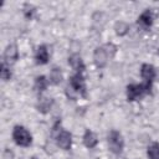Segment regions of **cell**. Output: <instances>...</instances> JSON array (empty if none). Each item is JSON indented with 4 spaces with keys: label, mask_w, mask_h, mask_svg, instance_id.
<instances>
[{
    "label": "cell",
    "mask_w": 159,
    "mask_h": 159,
    "mask_svg": "<svg viewBox=\"0 0 159 159\" xmlns=\"http://www.w3.org/2000/svg\"><path fill=\"white\" fill-rule=\"evenodd\" d=\"M116 50H117V47L113 43H107L104 46L97 47L93 52V61H94L96 66L98 68H103L107 65L108 60L114 56Z\"/></svg>",
    "instance_id": "1"
},
{
    "label": "cell",
    "mask_w": 159,
    "mask_h": 159,
    "mask_svg": "<svg viewBox=\"0 0 159 159\" xmlns=\"http://www.w3.org/2000/svg\"><path fill=\"white\" fill-rule=\"evenodd\" d=\"M152 84L153 83H149V82H143L139 84H137V83L128 84L125 88L127 99L129 102H133V101H137V99L144 97L145 94H150L152 93Z\"/></svg>",
    "instance_id": "2"
},
{
    "label": "cell",
    "mask_w": 159,
    "mask_h": 159,
    "mask_svg": "<svg viewBox=\"0 0 159 159\" xmlns=\"http://www.w3.org/2000/svg\"><path fill=\"white\" fill-rule=\"evenodd\" d=\"M52 134L55 138L56 144L63 149V150H68L72 147V135L68 130H66L65 128L61 127L60 122H56L53 128H52Z\"/></svg>",
    "instance_id": "3"
},
{
    "label": "cell",
    "mask_w": 159,
    "mask_h": 159,
    "mask_svg": "<svg viewBox=\"0 0 159 159\" xmlns=\"http://www.w3.org/2000/svg\"><path fill=\"white\" fill-rule=\"evenodd\" d=\"M12 139L19 147L27 148L32 143V135L31 133L22 125H15L12 129Z\"/></svg>",
    "instance_id": "4"
},
{
    "label": "cell",
    "mask_w": 159,
    "mask_h": 159,
    "mask_svg": "<svg viewBox=\"0 0 159 159\" xmlns=\"http://www.w3.org/2000/svg\"><path fill=\"white\" fill-rule=\"evenodd\" d=\"M108 147H109V150L116 154V155H119L122 154L123 149H124V139H123V135L120 134V132L113 129L108 133Z\"/></svg>",
    "instance_id": "5"
},
{
    "label": "cell",
    "mask_w": 159,
    "mask_h": 159,
    "mask_svg": "<svg viewBox=\"0 0 159 159\" xmlns=\"http://www.w3.org/2000/svg\"><path fill=\"white\" fill-rule=\"evenodd\" d=\"M70 86L73 89V92L78 93L82 97H86L87 94V87H86V81L82 73H75L70 77Z\"/></svg>",
    "instance_id": "6"
},
{
    "label": "cell",
    "mask_w": 159,
    "mask_h": 159,
    "mask_svg": "<svg viewBox=\"0 0 159 159\" xmlns=\"http://www.w3.org/2000/svg\"><path fill=\"white\" fill-rule=\"evenodd\" d=\"M140 76H142V78L144 80V82L153 83V81H154L155 77H157V71H155V68H154L153 65L143 63L142 67H140Z\"/></svg>",
    "instance_id": "7"
},
{
    "label": "cell",
    "mask_w": 159,
    "mask_h": 159,
    "mask_svg": "<svg viewBox=\"0 0 159 159\" xmlns=\"http://www.w3.org/2000/svg\"><path fill=\"white\" fill-rule=\"evenodd\" d=\"M153 20H154V17H153V12H152L149 9H147V10H144V11L138 16L137 24H138L142 29L148 30L149 27H152V25H153Z\"/></svg>",
    "instance_id": "8"
},
{
    "label": "cell",
    "mask_w": 159,
    "mask_h": 159,
    "mask_svg": "<svg viewBox=\"0 0 159 159\" xmlns=\"http://www.w3.org/2000/svg\"><path fill=\"white\" fill-rule=\"evenodd\" d=\"M19 57V50H17V46L14 45V43H10L7 45V47L5 48V52H4V63L6 65H11L14 63Z\"/></svg>",
    "instance_id": "9"
},
{
    "label": "cell",
    "mask_w": 159,
    "mask_h": 159,
    "mask_svg": "<svg viewBox=\"0 0 159 159\" xmlns=\"http://www.w3.org/2000/svg\"><path fill=\"white\" fill-rule=\"evenodd\" d=\"M48 58H50V53H48L47 46L46 45H40L36 48V52H35L36 63L37 65H46L48 62Z\"/></svg>",
    "instance_id": "10"
},
{
    "label": "cell",
    "mask_w": 159,
    "mask_h": 159,
    "mask_svg": "<svg viewBox=\"0 0 159 159\" xmlns=\"http://www.w3.org/2000/svg\"><path fill=\"white\" fill-rule=\"evenodd\" d=\"M68 63H70V66L76 71V73H82V75H83V72H84V70H86V66H84V62H83V60L81 58V56H78V55H72V56H70V57H68Z\"/></svg>",
    "instance_id": "11"
},
{
    "label": "cell",
    "mask_w": 159,
    "mask_h": 159,
    "mask_svg": "<svg viewBox=\"0 0 159 159\" xmlns=\"http://www.w3.org/2000/svg\"><path fill=\"white\" fill-rule=\"evenodd\" d=\"M83 144L88 149L96 148V145L98 144V138H97L96 133L92 132L91 129H86L84 130V134H83Z\"/></svg>",
    "instance_id": "12"
},
{
    "label": "cell",
    "mask_w": 159,
    "mask_h": 159,
    "mask_svg": "<svg viewBox=\"0 0 159 159\" xmlns=\"http://www.w3.org/2000/svg\"><path fill=\"white\" fill-rule=\"evenodd\" d=\"M62 71H61V68H58V67H53L51 71H50V76H48V82L51 83V84H60L61 83V81H62Z\"/></svg>",
    "instance_id": "13"
},
{
    "label": "cell",
    "mask_w": 159,
    "mask_h": 159,
    "mask_svg": "<svg viewBox=\"0 0 159 159\" xmlns=\"http://www.w3.org/2000/svg\"><path fill=\"white\" fill-rule=\"evenodd\" d=\"M48 83L50 82H48L46 76H37L35 78V89H36V92H39V93L45 92L47 86H48Z\"/></svg>",
    "instance_id": "14"
},
{
    "label": "cell",
    "mask_w": 159,
    "mask_h": 159,
    "mask_svg": "<svg viewBox=\"0 0 159 159\" xmlns=\"http://www.w3.org/2000/svg\"><path fill=\"white\" fill-rule=\"evenodd\" d=\"M52 107V99L51 98H40L37 108L41 113H47Z\"/></svg>",
    "instance_id": "15"
},
{
    "label": "cell",
    "mask_w": 159,
    "mask_h": 159,
    "mask_svg": "<svg viewBox=\"0 0 159 159\" xmlns=\"http://www.w3.org/2000/svg\"><path fill=\"white\" fill-rule=\"evenodd\" d=\"M148 159H159V143H152L147 149Z\"/></svg>",
    "instance_id": "16"
},
{
    "label": "cell",
    "mask_w": 159,
    "mask_h": 159,
    "mask_svg": "<svg viewBox=\"0 0 159 159\" xmlns=\"http://www.w3.org/2000/svg\"><path fill=\"white\" fill-rule=\"evenodd\" d=\"M0 77L2 81H9L11 78V70H10V66L6 65V63H1L0 66Z\"/></svg>",
    "instance_id": "17"
},
{
    "label": "cell",
    "mask_w": 159,
    "mask_h": 159,
    "mask_svg": "<svg viewBox=\"0 0 159 159\" xmlns=\"http://www.w3.org/2000/svg\"><path fill=\"white\" fill-rule=\"evenodd\" d=\"M114 30H116V34H117V35H119V36H124V35L128 32L129 26H128V24H125L124 21H119V22L116 24Z\"/></svg>",
    "instance_id": "18"
},
{
    "label": "cell",
    "mask_w": 159,
    "mask_h": 159,
    "mask_svg": "<svg viewBox=\"0 0 159 159\" xmlns=\"http://www.w3.org/2000/svg\"><path fill=\"white\" fill-rule=\"evenodd\" d=\"M35 11H36V9L31 4H25V6H24V15H25L26 19H32Z\"/></svg>",
    "instance_id": "19"
}]
</instances>
